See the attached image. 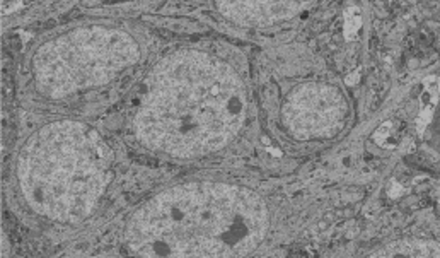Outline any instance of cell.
<instances>
[{
	"instance_id": "1",
	"label": "cell",
	"mask_w": 440,
	"mask_h": 258,
	"mask_svg": "<svg viewBox=\"0 0 440 258\" xmlns=\"http://www.w3.org/2000/svg\"><path fill=\"white\" fill-rule=\"evenodd\" d=\"M244 113L246 92L238 75L209 55L185 52L152 74L135 127L150 147L194 156L226 146Z\"/></svg>"
},
{
	"instance_id": "2",
	"label": "cell",
	"mask_w": 440,
	"mask_h": 258,
	"mask_svg": "<svg viewBox=\"0 0 440 258\" xmlns=\"http://www.w3.org/2000/svg\"><path fill=\"white\" fill-rule=\"evenodd\" d=\"M266 226L256 193L193 183L143 205L130 222L128 244L141 257H243L261 243Z\"/></svg>"
},
{
	"instance_id": "3",
	"label": "cell",
	"mask_w": 440,
	"mask_h": 258,
	"mask_svg": "<svg viewBox=\"0 0 440 258\" xmlns=\"http://www.w3.org/2000/svg\"><path fill=\"white\" fill-rule=\"evenodd\" d=\"M109 161L111 154L94 130L57 122L33 135L21 152V190L36 213L80 221L103 193Z\"/></svg>"
},
{
	"instance_id": "4",
	"label": "cell",
	"mask_w": 440,
	"mask_h": 258,
	"mask_svg": "<svg viewBox=\"0 0 440 258\" xmlns=\"http://www.w3.org/2000/svg\"><path fill=\"white\" fill-rule=\"evenodd\" d=\"M138 60L128 35L106 28H82L48 41L35 57L36 84L53 98L108 82Z\"/></svg>"
},
{
	"instance_id": "5",
	"label": "cell",
	"mask_w": 440,
	"mask_h": 258,
	"mask_svg": "<svg viewBox=\"0 0 440 258\" xmlns=\"http://www.w3.org/2000/svg\"><path fill=\"white\" fill-rule=\"evenodd\" d=\"M345 98L335 87L307 84L292 92L283 107V118L290 132L299 139L326 137L343 124Z\"/></svg>"
},
{
	"instance_id": "6",
	"label": "cell",
	"mask_w": 440,
	"mask_h": 258,
	"mask_svg": "<svg viewBox=\"0 0 440 258\" xmlns=\"http://www.w3.org/2000/svg\"><path fill=\"white\" fill-rule=\"evenodd\" d=\"M219 11L239 24H263L294 16L300 2H219Z\"/></svg>"
},
{
	"instance_id": "7",
	"label": "cell",
	"mask_w": 440,
	"mask_h": 258,
	"mask_svg": "<svg viewBox=\"0 0 440 258\" xmlns=\"http://www.w3.org/2000/svg\"><path fill=\"white\" fill-rule=\"evenodd\" d=\"M439 257V244L434 241H401L383 248L374 257Z\"/></svg>"
},
{
	"instance_id": "8",
	"label": "cell",
	"mask_w": 440,
	"mask_h": 258,
	"mask_svg": "<svg viewBox=\"0 0 440 258\" xmlns=\"http://www.w3.org/2000/svg\"><path fill=\"white\" fill-rule=\"evenodd\" d=\"M345 19V38L346 40H353L355 35H357L358 29L362 28V16L358 7H350V9L345 11L343 14Z\"/></svg>"
},
{
	"instance_id": "9",
	"label": "cell",
	"mask_w": 440,
	"mask_h": 258,
	"mask_svg": "<svg viewBox=\"0 0 440 258\" xmlns=\"http://www.w3.org/2000/svg\"><path fill=\"white\" fill-rule=\"evenodd\" d=\"M435 107H437V104L430 103V104H427V107L422 108L420 115H418V118H417V127H418V132H420V135H423V130H425V127L430 124L431 117H434Z\"/></svg>"
},
{
	"instance_id": "10",
	"label": "cell",
	"mask_w": 440,
	"mask_h": 258,
	"mask_svg": "<svg viewBox=\"0 0 440 258\" xmlns=\"http://www.w3.org/2000/svg\"><path fill=\"white\" fill-rule=\"evenodd\" d=\"M389 129H391V124H389V122H387V124H384L383 127H380V129L378 130V132L374 134L375 142H378V144H380V146H383L384 141H386V139L389 137V134H391V130H389Z\"/></svg>"
},
{
	"instance_id": "11",
	"label": "cell",
	"mask_w": 440,
	"mask_h": 258,
	"mask_svg": "<svg viewBox=\"0 0 440 258\" xmlns=\"http://www.w3.org/2000/svg\"><path fill=\"white\" fill-rule=\"evenodd\" d=\"M403 193H405L403 185L396 183V181H392V183L389 185V188H387V195L391 197V198H397L400 195H403Z\"/></svg>"
},
{
	"instance_id": "12",
	"label": "cell",
	"mask_w": 440,
	"mask_h": 258,
	"mask_svg": "<svg viewBox=\"0 0 440 258\" xmlns=\"http://www.w3.org/2000/svg\"><path fill=\"white\" fill-rule=\"evenodd\" d=\"M23 6V2H4L2 4V14L6 16V14H11V12H14L16 9H19V7Z\"/></svg>"
},
{
	"instance_id": "13",
	"label": "cell",
	"mask_w": 440,
	"mask_h": 258,
	"mask_svg": "<svg viewBox=\"0 0 440 258\" xmlns=\"http://www.w3.org/2000/svg\"><path fill=\"white\" fill-rule=\"evenodd\" d=\"M358 79H361V74H358V72H353V74H350V77L345 79V82L348 84V86H353L355 82H358Z\"/></svg>"
},
{
	"instance_id": "14",
	"label": "cell",
	"mask_w": 440,
	"mask_h": 258,
	"mask_svg": "<svg viewBox=\"0 0 440 258\" xmlns=\"http://www.w3.org/2000/svg\"><path fill=\"white\" fill-rule=\"evenodd\" d=\"M268 152H270V154L277 156V158H282V151H278V149H273V147H268Z\"/></svg>"
}]
</instances>
